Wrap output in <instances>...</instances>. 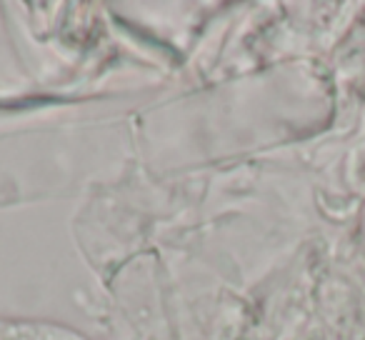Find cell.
<instances>
[{
  "label": "cell",
  "instance_id": "6da1fadb",
  "mask_svg": "<svg viewBox=\"0 0 365 340\" xmlns=\"http://www.w3.org/2000/svg\"><path fill=\"white\" fill-rule=\"evenodd\" d=\"M0 340H86L68 328L31 320H0Z\"/></svg>",
  "mask_w": 365,
  "mask_h": 340
}]
</instances>
